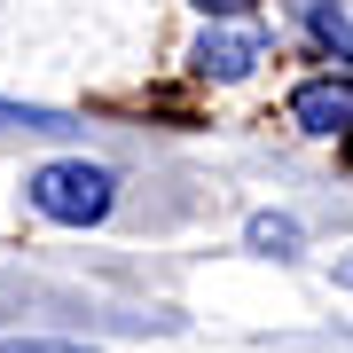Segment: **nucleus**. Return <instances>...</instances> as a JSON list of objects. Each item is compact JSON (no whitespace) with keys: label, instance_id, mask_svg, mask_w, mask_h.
<instances>
[{"label":"nucleus","instance_id":"obj_1","mask_svg":"<svg viewBox=\"0 0 353 353\" xmlns=\"http://www.w3.org/2000/svg\"><path fill=\"white\" fill-rule=\"evenodd\" d=\"M110 204H118V173H110V165L63 157V165H39V173H32V212L39 220L94 228V220H110Z\"/></svg>","mask_w":353,"mask_h":353},{"label":"nucleus","instance_id":"obj_4","mask_svg":"<svg viewBox=\"0 0 353 353\" xmlns=\"http://www.w3.org/2000/svg\"><path fill=\"white\" fill-rule=\"evenodd\" d=\"M299 16H306V32H314L338 63H353V24H345V8H330V0H299Z\"/></svg>","mask_w":353,"mask_h":353},{"label":"nucleus","instance_id":"obj_7","mask_svg":"<svg viewBox=\"0 0 353 353\" xmlns=\"http://www.w3.org/2000/svg\"><path fill=\"white\" fill-rule=\"evenodd\" d=\"M0 353H87V345H63V338H8Z\"/></svg>","mask_w":353,"mask_h":353},{"label":"nucleus","instance_id":"obj_3","mask_svg":"<svg viewBox=\"0 0 353 353\" xmlns=\"http://www.w3.org/2000/svg\"><path fill=\"white\" fill-rule=\"evenodd\" d=\"M290 118L306 134H353V79H314L290 94Z\"/></svg>","mask_w":353,"mask_h":353},{"label":"nucleus","instance_id":"obj_2","mask_svg":"<svg viewBox=\"0 0 353 353\" xmlns=\"http://www.w3.org/2000/svg\"><path fill=\"white\" fill-rule=\"evenodd\" d=\"M259 55H267L259 24H212V32L196 39V71H204V79H252Z\"/></svg>","mask_w":353,"mask_h":353},{"label":"nucleus","instance_id":"obj_5","mask_svg":"<svg viewBox=\"0 0 353 353\" xmlns=\"http://www.w3.org/2000/svg\"><path fill=\"white\" fill-rule=\"evenodd\" d=\"M0 126H24V134H71L63 110H39V102H0Z\"/></svg>","mask_w":353,"mask_h":353},{"label":"nucleus","instance_id":"obj_6","mask_svg":"<svg viewBox=\"0 0 353 353\" xmlns=\"http://www.w3.org/2000/svg\"><path fill=\"white\" fill-rule=\"evenodd\" d=\"M252 243H259V252H299V220L259 212V220H252Z\"/></svg>","mask_w":353,"mask_h":353},{"label":"nucleus","instance_id":"obj_9","mask_svg":"<svg viewBox=\"0 0 353 353\" xmlns=\"http://www.w3.org/2000/svg\"><path fill=\"white\" fill-rule=\"evenodd\" d=\"M345 283H353V259H345Z\"/></svg>","mask_w":353,"mask_h":353},{"label":"nucleus","instance_id":"obj_8","mask_svg":"<svg viewBox=\"0 0 353 353\" xmlns=\"http://www.w3.org/2000/svg\"><path fill=\"white\" fill-rule=\"evenodd\" d=\"M196 8H204V16H243L252 0H196Z\"/></svg>","mask_w":353,"mask_h":353}]
</instances>
